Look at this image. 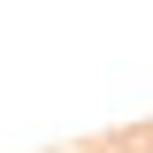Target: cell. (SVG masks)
Masks as SVG:
<instances>
[{"label":"cell","instance_id":"obj_1","mask_svg":"<svg viewBox=\"0 0 153 153\" xmlns=\"http://www.w3.org/2000/svg\"><path fill=\"white\" fill-rule=\"evenodd\" d=\"M107 146H115V153H153V123H146V130H123V138H107Z\"/></svg>","mask_w":153,"mask_h":153}]
</instances>
